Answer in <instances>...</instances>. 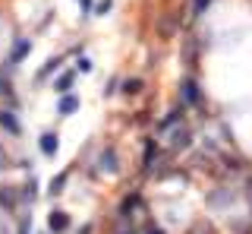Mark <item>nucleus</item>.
I'll list each match as a JSON object with an SVG mask.
<instances>
[{"label": "nucleus", "mask_w": 252, "mask_h": 234, "mask_svg": "<svg viewBox=\"0 0 252 234\" xmlns=\"http://www.w3.org/2000/svg\"><path fill=\"white\" fill-rule=\"evenodd\" d=\"M180 98H183V105H199L202 101V89L192 76H186V79L180 82Z\"/></svg>", "instance_id": "obj_1"}, {"label": "nucleus", "mask_w": 252, "mask_h": 234, "mask_svg": "<svg viewBox=\"0 0 252 234\" xmlns=\"http://www.w3.org/2000/svg\"><path fill=\"white\" fill-rule=\"evenodd\" d=\"M47 228H51V231H66L69 228V215L60 212V209H54V212L47 215Z\"/></svg>", "instance_id": "obj_2"}, {"label": "nucleus", "mask_w": 252, "mask_h": 234, "mask_svg": "<svg viewBox=\"0 0 252 234\" xmlns=\"http://www.w3.org/2000/svg\"><path fill=\"white\" fill-rule=\"evenodd\" d=\"M0 127H3L10 136H19L22 133V127H19V120H16L13 111H0Z\"/></svg>", "instance_id": "obj_3"}, {"label": "nucleus", "mask_w": 252, "mask_h": 234, "mask_svg": "<svg viewBox=\"0 0 252 234\" xmlns=\"http://www.w3.org/2000/svg\"><path fill=\"white\" fill-rule=\"evenodd\" d=\"M29 48H32V41H26V38H19V41L13 44V54H10V67L22 64V60H26V54H29Z\"/></svg>", "instance_id": "obj_4"}, {"label": "nucleus", "mask_w": 252, "mask_h": 234, "mask_svg": "<svg viewBox=\"0 0 252 234\" xmlns=\"http://www.w3.org/2000/svg\"><path fill=\"white\" fill-rule=\"evenodd\" d=\"M57 146H60L57 133H44V136H41V152L47 155V158H54V155H57Z\"/></svg>", "instance_id": "obj_5"}, {"label": "nucleus", "mask_w": 252, "mask_h": 234, "mask_svg": "<svg viewBox=\"0 0 252 234\" xmlns=\"http://www.w3.org/2000/svg\"><path fill=\"white\" fill-rule=\"evenodd\" d=\"M139 202H142V196H139V190H132V193H129V196H126V199L120 202V218H126V215H129V212H132V209H136V206H139Z\"/></svg>", "instance_id": "obj_6"}, {"label": "nucleus", "mask_w": 252, "mask_h": 234, "mask_svg": "<svg viewBox=\"0 0 252 234\" xmlns=\"http://www.w3.org/2000/svg\"><path fill=\"white\" fill-rule=\"evenodd\" d=\"M180 117H183V108H173V111H170L167 117H164V120H161V123H158V130H161V133H164V130H170V127H177V123H180Z\"/></svg>", "instance_id": "obj_7"}, {"label": "nucleus", "mask_w": 252, "mask_h": 234, "mask_svg": "<svg viewBox=\"0 0 252 234\" xmlns=\"http://www.w3.org/2000/svg\"><path fill=\"white\" fill-rule=\"evenodd\" d=\"M98 165H101V171H117V149H104Z\"/></svg>", "instance_id": "obj_8"}, {"label": "nucleus", "mask_w": 252, "mask_h": 234, "mask_svg": "<svg viewBox=\"0 0 252 234\" xmlns=\"http://www.w3.org/2000/svg\"><path fill=\"white\" fill-rule=\"evenodd\" d=\"M76 108H79V98H76V95H63V98H60V105H57V111L66 117V114H73Z\"/></svg>", "instance_id": "obj_9"}, {"label": "nucleus", "mask_w": 252, "mask_h": 234, "mask_svg": "<svg viewBox=\"0 0 252 234\" xmlns=\"http://www.w3.org/2000/svg\"><path fill=\"white\" fill-rule=\"evenodd\" d=\"M186 146H189V130H177L170 136V149H186Z\"/></svg>", "instance_id": "obj_10"}, {"label": "nucleus", "mask_w": 252, "mask_h": 234, "mask_svg": "<svg viewBox=\"0 0 252 234\" xmlns=\"http://www.w3.org/2000/svg\"><path fill=\"white\" fill-rule=\"evenodd\" d=\"M57 70H60V57H51V60H47V64H44L41 70H38V79H47V76H51V73H57Z\"/></svg>", "instance_id": "obj_11"}, {"label": "nucleus", "mask_w": 252, "mask_h": 234, "mask_svg": "<svg viewBox=\"0 0 252 234\" xmlns=\"http://www.w3.org/2000/svg\"><path fill=\"white\" fill-rule=\"evenodd\" d=\"M73 79H76V73H63L60 79H57V92H60V95H63V92H69V89H73Z\"/></svg>", "instance_id": "obj_12"}, {"label": "nucleus", "mask_w": 252, "mask_h": 234, "mask_svg": "<svg viewBox=\"0 0 252 234\" xmlns=\"http://www.w3.org/2000/svg\"><path fill=\"white\" fill-rule=\"evenodd\" d=\"M13 190H6V187H0V206H6V209H13Z\"/></svg>", "instance_id": "obj_13"}, {"label": "nucleus", "mask_w": 252, "mask_h": 234, "mask_svg": "<svg viewBox=\"0 0 252 234\" xmlns=\"http://www.w3.org/2000/svg\"><path fill=\"white\" fill-rule=\"evenodd\" d=\"M139 89H142V79H126L123 82V92H126V95H136Z\"/></svg>", "instance_id": "obj_14"}, {"label": "nucleus", "mask_w": 252, "mask_h": 234, "mask_svg": "<svg viewBox=\"0 0 252 234\" xmlns=\"http://www.w3.org/2000/svg\"><path fill=\"white\" fill-rule=\"evenodd\" d=\"M76 73H92V60L89 57H79L76 60Z\"/></svg>", "instance_id": "obj_15"}, {"label": "nucleus", "mask_w": 252, "mask_h": 234, "mask_svg": "<svg viewBox=\"0 0 252 234\" xmlns=\"http://www.w3.org/2000/svg\"><path fill=\"white\" fill-rule=\"evenodd\" d=\"M63 184H66V174H60V177H54V181H51V193H54V196L63 190Z\"/></svg>", "instance_id": "obj_16"}, {"label": "nucleus", "mask_w": 252, "mask_h": 234, "mask_svg": "<svg viewBox=\"0 0 252 234\" xmlns=\"http://www.w3.org/2000/svg\"><path fill=\"white\" fill-rule=\"evenodd\" d=\"M152 161H155V143H148L145 146V171L152 168Z\"/></svg>", "instance_id": "obj_17"}, {"label": "nucleus", "mask_w": 252, "mask_h": 234, "mask_svg": "<svg viewBox=\"0 0 252 234\" xmlns=\"http://www.w3.org/2000/svg\"><path fill=\"white\" fill-rule=\"evenodd\" d=\"M79 6H82V16H92L94 13V0H79Z\"/></svg>", "instance_id": "obj_18"}, {"label": "nucleus", "mask_w": 252, "mask_h": 234, "mask_svg": "<svg viewBox=\"0 0 252 234\" xmlns=\"http://www.w3.org/2000/svg\"><path fill=\"white\" fill-rule=\"evenodd\" d=\"M208 3H211V0H192V13H195V16H202Z\"/></svg>", "instance_id": "obj_19"}, {"label": "nucleus", "mask_w": 252, "mask_h": 234, "mask_svg": "<svg viewBox=\"0 0 252 234\" xmlns=\"http://www.w3.org/2000/svg\"><path fill=\"white\" fill-rule=\"evenodd\" d=\"M35 190H38V184L29 181V184H26V193H22V199H35Z\"/></svg>", "instance_id": "obj_20"}, {"label": "nucleus", "mask_w": 252, "mask_h": 234, "mask_svg": "<svg viewBox=\"0 0 252 234\" xmlns=\"http://www.w3.org/2000/svg\"><path fill=\"white\" fill-rule=\"evenodd\" d=\"M110 6H114V0H98V3H94V13H107Z\"/></svg>", "instance_id": "obj_21"}, {"label": "nucleus", "mask_w": 252, "mask_h": 234, "mask_svg": "<svg viewBox=\"0 0 252 234\" xmlns=\"http://www.w3.org/2000/svg\"><path fill=\"white\" fill-rule=\"evenodd\" d=\"M158 29H161V35H173V22H170V19H164Z\"/></svg>", "instance_id": "obj_22"}, {"label": "nucleus", "mask_w": 252, "mask_h": 234, "mask_svg": "<svg viewBox=\"0 0 252 234\" xmlns=\"http://www.w3.org/2000/svg\"><path fill=\"white\" fill-rule=\"evenodd\" d=\"M6 92H10V79L0 73V95H6Z\"/></svg>", "instance_id": "obj_23"}, {"label": "nucleus", "mask_w": 252, "mask_h": 234, "mask_svg": "<svg viewBox=\"0 0 252 234\" xmlns=\"http://www.w3.org/2000/svg\"><path fill=\"white\" fill-rule=\"evenodd\" d=\"M19 234H29V222H22V228H19Z\"/></svg>", "instance_id": "obj_24"}, {"label": "nucleus", "mask_w": 252, "mask_h": 234, "mask_svg": "<svg viewBox=\"0 0 252 234\" xmlns=\"http://www.w3.org/2000/svg\"><path fill=\"white\" fill-rule=\"evenodd\" d=\"M79 234H92V225H85V228H82V231H79Z\"/></svg>", "instance_id": "obj_25"}, {"label": "nucleus", "mask_w": 252, "mask_h": 234, "mask_svg": "<svg viewBox=\"0 0 252 234\" xmlns=\"http://www.w3.org/2000/svg\"><path fill=\"white\" fill-rule=\"evenodd\" d=\"M249 193H252V181H249Z\"/></svg>", "instance_id": "obj_26"}]
</instances>
